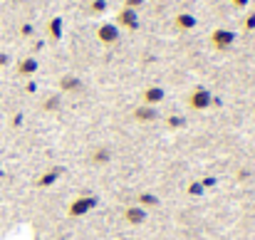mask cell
I'll return each instance as SVG.
<instances>
[{"label":"cell","instance_id":"1","mask_svg":"<svg viewBox=\"0 0 255 240\" xmlns=\"http://www.w3.org/2000/svg\"><path fill=\"white\" fill-rule=\"evenodd\" d=\"M97 196H92V193H82V196H77L70 206H67V216L70 218H82V216H87L89 211H94L97 208Z\"/></svg>","mask_w":255,"mask_h":240},{"label":"cell","instance_id":"2","mask_svg":"<svg viewBox=\"0 0 255 240\" xmlns=\"http://www.w3.org/2000/svg\"><path fill=\"white\" fill-rule=\"evenodd\" d=\"M233 42H236V32L233 30H226V27H216L213 32H211V45L216 47V50H231L233 47Z\"/></svg>","mask_w":255,"mask_h":240},{"label":"cell","instance_id":"3","mask_svg":"<svg viewBox=\"0 0 255 240\" xmlns=\"http://www.w3.org/2000/svg\"><path fill=\"white\" fill-rule=\"evenodd\" d=\"M211 104H213V97H211V92L203 89V87H198V89H193V92L188 94V107H191L193 112H206Z\"/></svg>","mask_w":255,"mask_h":240},{"label":"cell","instance_id":"4","mask_svg":"<svg viewBox=\"0 0 255 240\" xmlns=\"http://www.w3.org/2000/svg\"><path fill=\"white\" fill-rule=\"evenodd\" d=\"M97 40H99L102 45H114V42L119 40V27H117V22H102V25L97 27Z\"/></svg>","mask_w":255,"mask_h":240},{"label":"cell","instance_id":"5","mask_svg":"<svg viewBox=\"0 0 255 240\" xmlns=\"http://www.w3.org/2000/svg\"><path fill=\"white\" fill-rule=\"evenodd\" d=\"M117 27H127V30H136L139 27V15L136 10L122 7V12L117 15Z\"/></svg>","mask_w":255,"mask_h":240},{"label":"cell","instance_id":"6","mask_svg":"<svg viewBox=\"0 0 255 240\" xmlns=\"http://www.w3.org/2000/svg\"><path fill=\"white\" fill-rule=\"evenodd\" d=\"M164 97H166L164 87H146V89H144V94H141V99H144V104H146V107H156V104H161V102H164Z\"/></svg>","mask_w":255,"mask_h":240},{"label":"cell","instance_id":"7","mask_svg":"<svg viewBox=\"0 0 255 240\" xmlns=\"http://www.w3.org/2000/svg\"><path fill=\"white\" fill-rule=\"evenodd\" d=\"M124 221H127L129 226H141V223H146V208H141V206L127 208V211H124Z\"/></svg>","mask_w":255,"mask_h":240},{"label":"cell","instance_id":"8","mask_svg":"<svg viewBox=\"0 0 255 240\" xmlns=\"http://www.w3.org/2000/svg\"><path fill=\"white\" fill-rule=\"evenodd\" d=\"M37 67H40V65H37L35 57H25V60L17 62V75H20V77H32V75L37 72Z\"/></svg>","mask_w":255,"mask_h":240},{"label":"cell","instance_id":"9","mask_svg":"<svg viewBox=\"0 0 255 240\" xmlns=\"http://www.w3.org/2000/svg\"><path fill=\"white\" fill-rule=\"evenodd\" d=\"M159 114H156V107H146V104H141V107H136L134 109V119L136 121H141V124H146V121H154Z\"/></svg>","mask_w":255,"mask_h":240},{"label":"cell","instance_id":"10","mask_svg":"<svg viewBox=\"0 0 255 240\" xmlns=\"http://www.w3.org/2000/svg\"><path fill=\"white\" fill-rule=\"evenodd\" d=\"M173 25L186 32V30H193V27H196V17H193L191 12H178V15L173 17Z\"/></svg>","mask_w":255,"mask_h":240},{"label":"cell","instance_id":"11","mask_svg":"<svg viewBox=\"0 0 255 240\" xmlns=\"http://www.w3.org/2000/svg\"><path fill=\"white\" fill-rule=\"evenodd\" d=\"M89 159H92L94 166H104V163H109V161H112V149H109V146H99V149H94V151H92V156H89Z\"/></svg>","mask_w":255,"mask_h":240},{"label":"cell","instance_id":"12","mask_svg":"<svg viewBox=\"0 0 255 240\" xmlns=\"http://www.w3.org/2000/svg\"><path fill=\"white\" fill-rule=\"evenodd\" d=\"M60 89H62V92H80V89H82V80L75 77V75H65V77L60 80Z\"/></svg>","mask_w":255,"mask_h":240},{"label":"cell","instance_id":"13","mask_svg":"<svg viewBox=\"0 0 255 240\" xmlns=\"http://www.w3.org/2000/svg\"><path fill=\"white\" fill-rule=\"evenodd\" d=\"M47 32L52 40H62V17H52L47 22Z\"/></svg>","mask_w":255,"mask_h":240},{"label":"cell","instance_id":"14","mask_svg":"<svg viewBox=\"0 0 255 240\" xmlns=\"http://www.w3.org/2000/svg\"><path fill=\"white\" fill-rule=\"evenodd\" d=\"M60 173H62V168H52V171H47V173H42V178L37 181V186H42V188H47L50 183H55V181L60 178Z\"/></svg>","mask_w":255,"mask_h":240},{"label":"cell","instance_id":"15","mask_svg":"<svg viewBox=\"0 0 255 240\" xmlns=\"http://www.w3.org/2000/svg\"><path fill=\"white\" fill-rule=\"evenodd\" d=\"M139 206H141V208H149V206L156 208V206H159V198H156L154 193H141V196H139Z\"/></svg>","mask_w":255,"mask_h":240},{"label":"cell","instance_id":"16","mask_svg":"<svg viewBox=\"0 0 255 240\" xmlns=\"http://www.w3.org/2000/svg\"><path fill=\"white\" fill-rule=\"evenodd\" d=\"M60 107H62V99H60V97H47V99L42 102V109H45V112H57Z\"/></svg>","mask_w":255,"mask_h":240},{"label":"cell","instance_id":"17","mask_svg":"<svg viewBox=\"0 0 255 240\" xmlns=\"http://www.w3.org/2000/svg\"><path fill=\"white\" fill-rule=\"evenodd\" d=\"M166 126H169V129H181V126H186V119L178 117V114H176V117H169V119H166Z\"/></svg>","mask_w":255,"mask_h":240},{"label":"cell","instance_id":"18","mask_svg":"<svg viewBox=\"0 0 255 240\" xmlns=\"http://www.w3.org/2000/svg\"><path fill=\"white\" fill-rule=\"evenodd\" d=\"M89 10H92L94 15H102V12H107V0H92Z\"/></svg>","mask_w":255,"mask_h":240},{"label":"cell","instance_id":"19","mask_svg":"<svg viewBox=\"0 0 255 240\" xmlns=\"http://www.w3.org/2000/svg\"><path fill=\"white\" fill-rule=\"evenodd\" d=\"M188 196H196V198H198V196H203V186H201L198 181H193V183L188 186Z\"/></svg>","mask_w":255,"mask_h":240},{"label":"cell","instance_id":"20","mask_svg":"<svg viewBox=\"0 0 255 240\" xmlns=\"http://www.w3.org/2000/svg\"><path fill=\"white\" fill-rule=\"evenodd\" d=\"M144 5V0H124V7H129V10H139Z\"/></svg>","mask_w":255,"mask_h":240},{"label":"cell","instance_id":"21","mask_svg":"<svg viewBox=\"0 0 255 240\" xmlns=\"http://www.w3.org/2000/svg\"><path fill=\"white\" fill-rule=\"evenodd\" d=\"M246 30H255V12H251L246 17Z\"/></svg>","mask_w":255,"mask_h":240},{"label":"cell","instance_id":"22","mask_svg":"<svg viewBox=\"0 0 255 240\" xmlns=\"http://www.w3.org/2000/svg\"><path fill=\"white\" fill-rule=\"evenodd\" d=\"M201 186H203V188H208V186H216V178H203V181H201Z\"/></svg>","mask_w":255,"mask_h":240},{"label":"cell","instance_id":"23","mask_svg":"<svg viewBox=\"0 0 255 240\" xmlns=\"http://www.w3.org/2000/svg\"><path fill=\"white\" fill-rule=\"evenodd\" d=\"M7 62H10V57H7V55H5V52H0V67H5V65H7Z\"/></svg>","mask_w":255,"mask_h":240},{"label":"cell","instance_id":"24","mask_svg":"<svg viewBox=\"0 0 255 240\" xmlns=\"http://www.w3.org/2000/svg\"><path fill=\"white\" fill-rule=\"evenodd\" d=\"M231 2H233L236 7H246V5H248V0H231Z\"/></svg>","mask_w":255,"mask_h":240}]
</instances>
